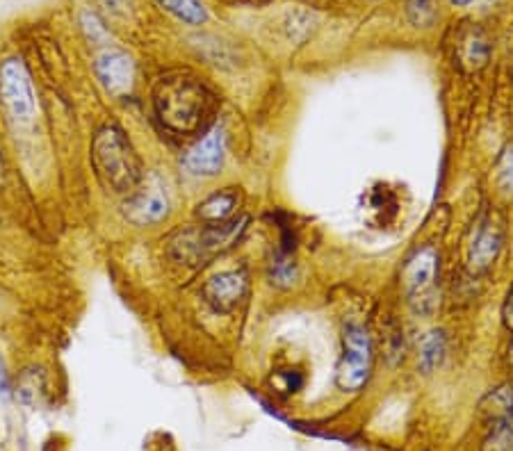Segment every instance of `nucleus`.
I'll return each mask as SVG.
<instances>
[{
  "label": "nucleus",
  "instance_id": "1",
  "mask_svg": "<svg viewBox=\"0 0 513 451\" xmlns=\"http://www.w3.org/2000/svg\"><path fill=\"white\" fill-rule=\"evenodd\" d=\"M92 164L103 185L114 194H130L142 180V164L126 133L117 126H105L94 137Z\"/></svg>",
  "mask_w": 513,
  "mask_h": 451
},
{
  "label": "nucleus",
  "instance_id": "2",
  "mask_svg": "<svg viewBox=\"0 0 513 451\" xmlns=\"http://www.w3.org/2000/svg\"><path fill=\"white\" fill-rule=\"evenodd\" d=\"M160 121L174 133H194L210 110V94L203 82L190 76L162 78L156 89Z\"/></svg>",
  "mask_w": 513,
  "mask_h": 451
},
{
  "label": "nucleus",
  "instance_id": "3",
  "mask_svg": "<svg viewBox=\"0 0 513 451\" xmlns=\"http://www.w3.org/2000/svg\"><path fill=\"white\" fill-rule=\"evenodd\" d=\"M372 372V340L361 324H349L342 335V354L336 367L340 390L358 392Z\"/></svg>",
  "mask_w": 513,
  "mask_h": 451
},
{
  "label": "nucleus",
  "instance_id": "4",
  "mask_svg": "<svg viewBox=\"0 0 513 451\" xmlns=\"http://www.w3.org/2000/svg\"><path fill=\"white\" fill-rule=\"evenodd\" d=\"M438 251L427 244L406 260L402 272V287L406 299L420 313H429L436 306V276H438Z\"/></svg>",
  "mask_w": 513,
  "mask_h": 451
},
{
  "label": "nucleus",
  "instance_id": "5",
  "mask_svg": "<svg viewBox=\"0 0 513 451\" xmlns=\"http://www.w3.org/2000/svg\"><path fill=\"white\" fill-rule=\"evenodd\" d=\"M0 101L21 126L35 119V89L26 64L19 57H10L0 64Z\"/></svg>",
  "mask_w": 513,
  "mask_h": 451
},
{
  "label": "nucleus",
  "instance_id": "6",
  "mask_svg": "<svg viewBox=\"0 0 513 451\" xmlns=\"http://www.w3.org/2000/svg\"><path fill=\"white\" fill-rule=\"evenodd\" d=\"M247 224H249L247 217L224 221V224H206V228L199 233L183 235V240L176 244V249H181L183 260L197 265V262L210 260L213 256H217V253L231 249L235 240L244 233Z\"/></svg>",
  "mask_w": 513,
  "mask_h": 451
},
{
  "label": "nucleus",
  "instance_id": "7",
  "mask_svg": "<svg viewBox=\"0 0 513 451\" xmlns=\"http://www.w3.org/2000/svg\"><path fill=\"white\" fill-rule=\"evenodd\" d=\"M228 137L222 126H213L190 151L183 155V169L190 176L210 178L217 176L224 167Z\"/></svg>",
  "mask_w": 513,
  "mask_h": 451
},
{
  "label": "nucleus",
  "instance_id": "8",
  "mask_svg": "<svg viewBox=\"0 0 513 451\" xmlns=\"http://www.w3.org/2000/svg\"><path fill=\"white\" fill-rule=\"evenodd\" d=\"M96 78L112 96H126L135 85V64L130 55L114 46H105L94 57Z\"/></svg>",
  "mask_w": 513,
  "mask_h": 451
},
{
  "label": "nucleus",
  "instance_id": "9",
  "mask_svg": "<svg viewBox=\"0 0 513 451\" xmlns=\"http://www.w3.org/2000/svg\"><path fill=\"white\" fill-rule=\"evenodd\" d=\"M249 294V276L244 269H231L210 278L203 285V299L210 303V308L217 313H233Z\"/></svg>",
  "mask_w": 513,
  "mask_h": 451
},
{
  "label": "nucleus",
  "instance_id": "10",
  "mask_svg": "<svg viewBox=\"0 0 513 451\" xmlns=\"http://www.w3.org/2000/svg\"><path fill=\"white\" fill-rule=\"evenodd\" d=\"M504 244L502 226L495 224L493 219H486L470 244L468 253V269L470 274H486L495 265Z\"/></svg>",
  "mask_w": 513,
  "mask_h": 451
},
{
  "label": "nucleus",
  "instance_id": "11",
  "mask_svg": "<svg viewBox=\"0 0 513 451\" xmlns=\"http://www.w3.org/2000/svg\"><path fill=\"white\" fill-rule=\"evenodd\" d=\"M169 215V199L162 187H144L128 201V217L140 226L158 224Z\"/></svg>",
  "mask_w": 513,
  "mask_h": 451
},
{
  "label": "nucleus",
  "instance_id": "12",
  "mask_svg": "<svg viewBox=\"0 0 513 451\" xmlns=\"http://www.w3.org/2000/svg\"><path fill=\"white\" fill-rule=\"evenodd\" d=\"M240 205V194L228 187V190L210 194L208 199H203L197 205V217L206 224H224V221H231L235 210Z\"/></svg>",
  "mask_w": 513,
  "mask_h": 451
},
{
  "label": "nucleus",
  "instance_id": "13",
  "mask_svg": "<svg viewBox=\"0 0 513 451\" xmlns=\"http://www.w3.org/2000/svg\"><path fill=\"white\" fill-rule=\"evenodd\" d=\"M156 3L160 10H165L169 16L190 28H201L210 21L208 7L201 0H156Z\"/></svg>",
  "mask_w": 513,
  "mask_h": 451
},
{
  "label": "nucleus",
  "instance_id": "14",
  "mask_svg": "<svg viewBox=\"0 0 513 451\" xmlns=\"http://www.w3.org/2000/svg\"><path fill=\"white\" fill-rule=\"evenodd\" d=\"M447 354V338L443 331H429L422 335L420 340V367L425 372H434V369L443 363Z\"/></svg>",
  "mask_w": 513,
  "mask_h": 451
},
{
  "label": "nucleus",
  "instance_id": "15",
  "mask_svg": "<svg viewBox=\"0 0 513 451\" xmlns=\"http://www.w3.org/2000/svg\"><path fill=\"white\" fill-rule=\"evenodd\" d=\"M482 451H513V415L491 420V429L482 440Z\"/></svg>",
  "mask_w": 513,
  "mask_h": 451
},
{
  "label": "nucleus",
  "instance_id": "16",
  "mask_svg": "<svg viewBox=\"0 0 513 451\" xmlns=\"http://www.w3.org/2000/svg\"><path fill=\"white\" fill-rule=\"evenodd\" d=\"M482 413L491 420L513 415V383H504L500 388L488 392L482 399Z\"/></svg>",
  "mask_w": 513,
  "mask_h": 451
},
{
  "label": "nucleus",
  "instance_id": "17",
  "mask_svg": "<svg viewBox=\"0 0 513 451\" xmlns=\"http://www.w3.org/2000/svg\"><path fill=\"white\" fill-rule=\"evenodd\" d=\"M488 55H491V46L484 39L482 32H472L466 39H463L461 46V62L466 64L468 69H479L488 62Z\"/></svg>",
  "mask_w": 513,
  "mask_h": 451
},
{
  "label": "nucleus",
  "instance_id": "18",
  "mask_svg": "<svg viewBox=\"0 0 513 451\" xmlns=\"http://www.w3.org/2000/svg\"><path fill=\"white\" fill-rule=\"evenodd\" d=\"M406 16L413 26H431L438 16L436 0H409L406 3Z\"/></svg>",
  "mask_w": 513,
  "mask_h": 451
},
{
  "label": "nucleus",
  "instance_id": "19",
  "mask_svg": "<svg viewBox=\"0 0 513 451\" xmlns=\"http://www.w3.org/2000/svg\"><path fill=\"white\" fill-rule=\"evenodd\" d=\"M498 187L507 199H513V144L504 149L498 162Z\"/></svg>",
  "mask_w": 513,
  "mask_h": 451
},
{
  "label": "nucleus",
  "instance_id": "20",
  "mask_svg": "<svg viewBox=\"0 0 513 451\" xmlns=\"http://www.w3.org/2000/svg\"><path fill=\"white\" fill-rule=\"evenodd\" d=\"M274 381L279 383V388L283 392H297L301 390V385H304V374H301L299 369H288V372L276 374Z\"/></svg>",
  "mask_w": 513,
  "mask_h": 451
},
{
  "label": "nucleus",
  "instance_id": "21",
  "mask_svg": "<svg viewBox=\"0 0 513 451\" xmlns=\"http://www.w3.org/2000/svg\"><path fill=\"white\" fill-rule=\"evenodd\" d=\"M83 23H85V30L89 32V35H92V39L105 37V28H103V23L99 21V16H96V14L87 12V14L83 16Z\"/></svg>",
  "mask_w": 513,
  "mask_h": 451
},
{
  "label": "nucleus",
  "instance_id": "22",
  "mask_svg": "<svg viewBox=\"0 0 513 451\" xmlns=\"http://www.w3.org/2000/svg\"><path fill=\"white\" fill-rule=\"evenodd\" d=\"M502 322H504V326H507V331L513 333V285L509 287L507 299H504V306H502Z\"/></svg>",
  "mask_w": 513,
  "mask_h": 451
},
{
  "label": "nucleus",
  "instance_id": "23",
  "mask_svg": "<svg viewBox=\"0 0 513 451\" xmlns=\"http://www.w3.org/2000/svg\"><path fill=\"white\" fill-rule=\"evenodd\" d=\"M7 390H10V383H7V374H5L3 360H0V395H5Z\"/></svg>",
  "mask_w": 513,
  "mask_h": 451
},
{
  "label": "nucleus",
  "instance_id": "24",
  "mask_svg": "<svg viewBox=\"0 0 513 451\" xmlns=\"http://www.w3.org/2000/svg\"><path fill=\"white\" fill-rule=\"evenodd\" d=\"M447 3H450L452 7H470L475 0H447Z\"/></svg>",
  "mask_w": 513,
  "mask_h": 451
},
{
  "label": "nucleus",
  "instance_id": "25",
  "mask_svg": "<svg viewBox=\"0 0 513 451\" xmlns=\"http://www.w3.org/2000/svg\"><path fill=\"white\" fill-rule=\"evenodd\" d=\"M509 360H511V365H513V344H511V349H509Z\"/></svg>",
  "mask_w": 513,
  "mask_h": 451
}]
</instances>
